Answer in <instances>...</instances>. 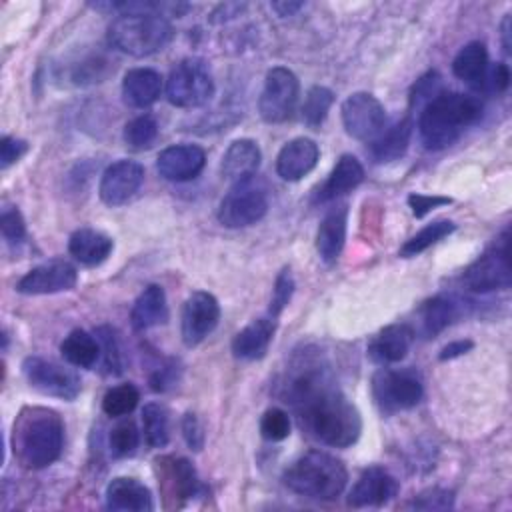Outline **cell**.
<instances>
[{
    "mask_svg": "<svg viewBox=\"0 0 512 512\" xmlns=\"http://www.w3.org/2000/svg\"><path fill=\"white\" fill-rule=\"evenodd\" d=\"M284 402L292 406L300 426L332 448L352 446L362 432L358 408L334 384L316 350H302L290 362L282 384Z\"/></svg>",
    "mask_w": 512,
    "mask_h": 512,
    "instance_id": "obj_1",
    "label": "cell"
},
{
    "mask_svg": "<svg viewBox=\"0 0 512 512\" xmlns=\"http://www.w3.org/2000/svg\"><path fill=\"white\" fill-rule=\"evenodd\" d=\"M94 8L116 10L118 16L108 26V42L130 56L144 58L164 50L172 40V24L162 10H176V4L162 2H108Z\"/></svg>",
    "mask_w": 512,
    "mask_h": 512,
    "instance_id": "obj_2",
    "label": "cell"
},
{
    "mask_svg": "<svg viewBox=\"0 0 512 512\" xmlns=\"http://www.w3.org/2000/svg\"><path fill=\"white\" fill-rule=\"evenodd\" d=\"M482 116V102L462 92H438L418 116L420 140L428 150L454 144L460 134Z\"/></svg>",
    "mask_w": 512,
    "mask_h": 512,
    "instance_id": "obj_3",
    "label": "cell"
},
{
    "mask_svg": "<svg viewBox=\"0 0 512 512\" xmlns=\"http://www.w3.org/2000/svg\"><path fill=\"white\" fill-rule=\"evenodd\" d=\"M14 454L22 466L40 470L60 458L64 446L62 418L48 408H26L14 422Z\"/></svg>",
    "mask_w": 512,
    "mask_h": 512,
    "instance_id": "obj_4",
    "label": "cell"
},
{
    "mask_svg": "<svg viewBox=\"0 0 512 512\" xmlns=\"http://www.w3.org/2000/svg\"><path fill=\"white\" fill-rule=\"evenodd\" d=\"M282 480L292 492L300 496L334 500L346 488L348 470L336 456L322 450H310L284 470Z\"/></svg>",
    "mask_w": 512,
    "mask_h": 512,
    "instance_id": "obj_5",
    "label": "cell"
},
{
    "mask_svg": "<svg viewBox=\"0 0 512 512\" xmlns=\"http://www.w3.org/2000/svg\"><path fill=\"white\" fill-rule=\"evenodd\" d=\"M270 198L266 184L252 176L232 184L228 194L220 200L218 220L226 228H244L262 220L268 212Z\"/></svg>",
    "mask_w": 512,
    "mask_h": 512,
    "instance_id": "obj_6",
    "label": "cell"
},
{
    "mask_svg": "<svg viewBox=\"0 0 512 512\" xmlns=\"http://www.w3.org/2000/svg\"><path fill=\"white\" fill-rule=\"evenodd\" d=\"M214 96V78L202 58H184L168 74L166 98L178 108H198Z\"/></svg>",
    "mask_w": 512,
    "mask_h": 512,
    "instance_id": "obj_7",
    "label": "cell"
},
{
    "mask_svg": "<svg viewBox=\"0 0 512 512\" xmlns=\"http://www.w3.org/2000/svg\"><path fill=\"white\" fill-rule=\"evenodd\" d=\"M372 394L380 410L392 414L414 408L422 400L424 386L418 372L412 368H382L372 378Z\"/></svg>",
    "mask_w": 512,
    "mask_h": 512,
    "instance_id": "obj_8",
    "label": "cell"
},
{
    "mask_svg": "<svg viewBox=\"0 0 512 512\" xmlns=\"http://www.w3.org/2000/svg\"><path fill=\"white\" fill-rule=\"evenodd\" d=\"M300 82L296 74L284 66L268 70L264 78V88L258 98V112L264 122L280 124L286 122L298 104Z\"/></svg>",
    "mask_w": 512,
    "mask_h": 512,
    "instance_id": "obj_9",
    "label": "cell"
},
{
    "mask_svg": "<svg viewBox=\"0 0 512 512\" xmlns=\"http://www.w3.org/2000/svg\"><path fill=\"white\" fill-rule=\"evenodd\" d=\"M464 284L474 292H492L504 290L510 286V248H508V230L478 256L464 272Z\"/></svg>",
    "mask_w": 512,
    "mask_h": 512,
    "instance_id": "obj_10",
    "label": "cell"
},
{
    "mask_svg": "<svg viewBox=\"0 0 512 512\" xmlns=\"http://www.w3.org/2000/svg\"><path fill=\"white\" fill-rule=\"evenodd\" d=\"M22 372L28 384L44 396L74 400L82 388L80 378L72 370L38 356H28L22 362Z\"/></svg>",
    "mask_w": 512,
    "mask_h": 512,
    "instance_id": "obj_11",
    "label": "cell"
},
{
    "mask_svg": "<svg viewBox=\"0 0 512 512\" xmlns=\"http://www.w3.org/2000/svg\"><path fill=\"white\" fill-rule=\"evenodd\" d=\"M342 124L346 132L362 142L376 140L386 126V110L380 100L368 92H356L342 104Z\"/></svg>",
    "mask_w": 512,
    "mask_h": 512,
    "instance_id": "obj_12",
    "label": "cell"
},
{
    "mask_svg": "<svg viewBox=\"0 0 512 512\" xmlns=\"http://www.w3.org/2000/svg\"><path fill=\"white\" fill-rule=\"evenodd\" d=\"M220 320L218 300L204 290L190 294L182 306L180 314V334L186 346H198Z\"/></svg>",
    "mask_w": 512,
    "mask_h": 512,
    "instance_id": "obj_13",
    "label": "cell"
},
{
    "mask_svg": "<svg viewBox=\"0 0 512 512\" xmlns=\"http://www.w3.org/2000/svg\"><path fill=\"white\" fill-rule=\"evenodd\" d=\"M78 282L76 268L62 258H54L48 262H42L28 270L16 284V290L20 294H54V292H66L72 290Z\"/></svg>",
    "mask_w": 512,
    "mask_h": 512,
    "instance_id": "obj_14",
    "label": "cell"
},
{
    "mask_svg": "<svg viewBox=\"0 0 512 512\" xmlns=\"http://www.w3.org/2000/svg\"><path fill=\"white\" fill-rule=\"evenodd\" d=\"M144 182V168L134 160H118L110 164L98 186L100 200L108 206H120L128 202Z\"/></svg>",
    "mask_w": 512,
    "mask_h": 512,
    "instance_id": "obj_15",
    "label": "cell"
},
{
    "mask_svg": "<svg viewBox=\"0 0 512 512\" xmlns=\"http://www.w3.org/2000/svg\"><path fill=\"white\" fill-rule=\"evenodd\" d=\"M206 164V152L196 144L168 146L158 154L156 168L170 182L194 180Z\"/></svg>",
    "mask_w": 512,
    "mask_h": 512,
    "instance_id": "obj_16",
    "label": "cell"
},
{
    "mask_svg": "<svg viewBox=\"0 0 512 512\" xmlns=\"http://www.w3.org/2000/svg\"><path fill=\"white\" fill-rule=\"evenodd\" d=\"M398 494V480L382 466L366 468L348 494V504L362 506H382Z\"/></svg>",
    "mask_w": 512,
    "mask_h": 512,
    "instance_id": "obj_17",
    "label": "cell"
},
{
    "mask_svg": "<svg viewBox=\"0 0 512 512\" xmlns=\"http://www.w3.org/2000/svg\"><path fill=\"white\" fill-rule=\"evenodd\" d=\"M320 150L312 138H294L282 146L276 156V172L282 180L296 182L314 170L318 164Z\"/></svg>",
    "mask_w": 512,
    "mask_h": 512,
    "instance_id": "obj_18",
    "label": "cell"
},
{
    "mask_svg": "<svg viewBox=\"0 0 512 512\" xmlns=\"http://www.w3.org/2000/svg\"><path fill=\"white\" fill-rule=\"evenodd\" d=\"M156 466L160 468L158 484L166 498L174 500H186L200 492V482L196 476L194 466L186 458H162L156 460Z\"/></svg>",
    "mask_w": 512,
    "mask_h": 512,
    "instance_id": "obj_19",
    "label": "cell"
},
{
    "mask_svg": "<svg viewBox=\"0 0 512 512\" xmlns=\"http://www.w3.org/2000/svg\"><path fill=\"white\" fill-rule=\"evenodd\" d=\"M412 340L414 332L408 324H390L372 338L368 344V356L382 366L396 364L408 354Z\"/></svg>",
    "mask_w": 512,
    "mask_h": 512,
    "instance_id": "obj_20",
    "label": "cell"
},
{
    "mask_svg": "<svg viewBox=\"0 0 512 512\" xmlns=\"http://www.w3.org/2000/svg\"><path fill=\"white\" fill-rule=\"evenodd\" d=\"M260 160H262V152L258 144L250 138H240V140H234L224 152L220 172L226 180L236 184L240 180L252 178L260 166Z\"/></svg>",
    "mask_w": 512,
    "mask_h": 512,
    "instance_id": "obj_21",
    "label": "cell"
},
{
    "mask_svg": "<svg viewBox=\"0 0 512 512\" xmlns=\"http://www.w3.org/2000/svg\"><path fill=\"white\" fill-rule=\"evenodd\" d=\"M106 506L118 512H148L154 508L150 490L136 478L118 476L106 486Z\"/></svg>",
    "mask_w": 512,
    "mask_h": 512,
    "instance_id": "obj_22",
    "label": "cell"
},
{
    "mask_svg": "<svg viewBox=\"0 0 512 512\" xmlns=\"http://www.w3.org/2000/svg\"><path fill=\"white\" fill-rule=\"evenodd\" d=\"M276 330V322L272 316H264L258 320H252L248 326H244L232 340V354L238 360H258L266 354L272 336Z\"/></svg>",
    "mask_w": 512,
    "mask_h": 512,
    "instance_id": "obj_23",
    "label": "cell"
},
{
    "mask_svg": "<svg viewBox=\"0 0 512 512\" xmlns=\"http://www.w3.org/2000/svg\"><path fill=\"white\" fill-rule=\"evenodd\" d=\"M162 76L152 68H132L124 74L122 96L132 108H146L160 98Z\"/></svg>",
    "mask_w": 512,
    "mask_h": 512,
    "instance_id": "obj_24",
    "label": "cell"
},
{
    "mask_svg": "<svg viewBox=\"0 0 512 512\" xmlns=\"http://www.w3.org/2000/svg\"><path fill=\"white\" fill-rule=\"evenodd\" d=\"M346 224H348V206L332 208L320 222L316 232V250L324 262H334L346 240Z\"/></svg>",
    "mask_w": 512,
    "mask_h": 512,
    "instance_id": "obj_25",
    "label": "cell"
},
{
    "mask_svg": "<svg viewBox=\"0 0 512 512\" xmlns=\"http://www.w3.org/2000/svg\"><path fill=\"white\" fill-rule=\"evenodd\" d=\"M452 72L458 80L468 84L472 90H482L486 86L488 74V50L482 42L472 40L460 48L452 62Z\"/></svg>",
    "mask_w": 512,
    "mask_h": 512,
    "instance_id": "obj_26",
    "label": "cell"
},
{
    "mask_svg": "<svg viewBox=\"0 0 512 512\" xmlns=\"http://www.w3.org/2000/svg\"><path fill=\"white\" fill-rule=\"evenodd\" d=\"M166 320H168V304H166L164 288L158 284L146 286L132 306V312H130L132 328L138 332H144L164 324Z\"/></svg>",
    "mask_w": 512,
    "mask_h": 512,
    "instance_id": "obj_27",
    "label": "cell"
},
{
    "mask_svg": "<svg viewBox=\"0 0 512 512\" xmlns=\"http://www.w3.org/2000/svg\"><path fill=\"white\" fill-rule=\"evenodd\" d=\"M362 180H364V168H362L360 160L352 154H344L338 158L328 180L318 190V200L320 202L336 200L338 196L354 190Z\"/></svg>",
    "mask_w": 512,
    "mask_h": 512,
    "instance_id": "obj_28",
    "label": "cell"
},
{
    "mask_svg": "<svg viewBox=\"0 0 512 512\" xmlns=\"http://www.w3.org/2000/svg\"><path fill=\"white\" fill-rule=\"evenodd\" d=\"M112 238L92 228L76 230L68 240V252L84 266L102 264L112 252Z\"/></svg>",
    "mask_w": 512,
    "mask_h": 512,
    "instance_id": "obj_29",
    "label": "cell"
},
{
    "mask_svg": "<svg viewBox=\"0 0 512 512\" xmlns=\"http://www.w3.org/2000/svg\"><path fill=\"white\" fill-rule=\"evenodd\" d=\"M412 138V120L402 118L400 122H396L392 128L382 130V134L370 142V154L374 158V162L378 164H386L392 160H398L400 156H404L408 144Z\"/></svg>",
    "mask_w": 512,
    "mask_h": 512,
    "instance_id": "obj_30",
    "label": "cell"
},
{
    "mask_svg": "<svg viewBox=\"0 0 512 512\" xmlns=\"http://www.w3.org/2000/svg\"><path fill=\"white\" fill-rule=\"evenodd\" d=\"M62 358L78 368H92L100 358V342L86 330H72L60 344Z\"/></svg>",
    "mask_w": 512,
    "mask_h": 512,
    "instance_id": "obj_31",
    "label": "cell"
},
{
    "mask_svg": "<svg viewBox=\"0 0 512 512\" xmlns=\"http://www.w3.org/2000/svg\"><path fill=\"white\" fill-rule=\"evenodd\" d=\"M422 328L426 336H436L458 318V304L446 296H434L420 308Z\"/></svg>",
    "mask_w": 512,
    "mask_h": 512,
    "instance_id": "obj_32",
    "label": "cell"
},
{
    "mask_svg": "<svg viewBox=\"0 0 512 512\" xmlns=\"http://www.w3.org/2000/svg\"><path fill=\"white\" fill-rule=\"evenodd\" d=\"M144 438L150 448H164L170 440V418L166 406L158 402H148L142 410Z\"/></svg>",
    "mask_w": 512,
    "mask_h": 512,
    "instance_id": "obj_33",
    "label": "cell"
},
{
    "mask_svg": "<svg viewBox=\"0 0 512 512\" xmlns=\"http://www.w3.org/2000/svg\"><path fill=\"white\" fill-rule=\"evenodd\" d=\"M456 230V224L450 220H434L430 224H426L418 234H414L402 248H400V256L404 258H412L418 256L420 252H424L426 248L434 246L436 242H440L442 238L450 236Z\"/></svg>",
    "mask_w": 512,
    "mask_h": 512,
    "instance_id": "obj_34",
    "label": "cell"
},
{
    "mask_svg": "<svg viewBox=\"0 0 512 512\" xmlns=\"http://www.w3.org/2000/svg\"><path fill=\"white\" fill-rule=\"evenodd\" d=\"M158 122L152 114H140L132 118L122 132V138L128 148L132 150H146L150 148L158 138Z\"/></svg>",
    "mask_w": 512,
    "mask_h": 512,
    "instance_id": "obj_35",
    "label": "cell"
},
{
    "mask_svg": "<svg viewBox=\"0 0 512 512\" xmlns=\"http://www.w3.org/2000/svg\"><path fill=\"white\" fill-rule=\"evenodd\" d=\"M332 102H334L332 90H328L326 86H312L306 92V98H304L302 108H300L304 124L310 126V128H318L324 122Z\"/></svg>",
    "mask_w": 512,
    "mask_h": 512,
    "instance_id": "obj_36",
    "label": "cell"
},
{
    "mask_svg": "<svg viewBox=\"0 0 512 512\" xmlns=\"http://www.w3.org/2000/svg\"><path fill=\"white\" fill-rule=\"evenodd\" d=\"M138 400H140V392L134 384H118L104 394L102 410L112 418H120L130 414L136 408Z\"/></svg>",
    "mask_w": 512,
    "mask_h": 512,
    "instance_id": "obj_37",
    "label": "cell"
},
{
    "mask_svg": "<svg viewBox=\"0 0 512 512\" xmlns=\"http://www.w3.org/2000/svg\"><path fill=\"white\" fill-rule=\"evenodd\" d=\"M94 336L98 338L100 342V352H102V364H104V370L106 374H122L124 370V360H122V348H120V342L116 338V332L108 326H100Z\"/></svg>",
    "mask_w": 512,
    "mask_h": 512,
    "instance_id": "obj_38",
    "label": "cell"
},
{
    "mask_svg": "<svg viewBox=\"0 0 512 512\" xmlns=\"http://www.w3.org/2000/svg\"><path fill=\"white\" fill-rule=\"evenodd\" d=\"M140 442V432L136 428V424L132 420H124L120 424H116L110 432V452L116 458H124L134 454V450L138 448Z\"/></svg>",
    "mask_w": 512,
    "mask_h": 512,
    "instance_id": "obj_39",
    "label": "cell"
},
{
    "mask_svg": "<svg viewBox=\"0 0 512 512\" xmlns=\"http://www.w3.org/2000/svg\"><path fill=\"white\" fill-rule=\"evenodd\" d=\"M260 434L270 442H280L290 434V418L280 408H270L260 420Z\"/></svg>",
    "mask_w": 512,
    "mask_h": 512,
    "instance_id": "obj_40",
    "label": "cell"
},
{
    "mask_svg": "<svg viewBox=\"0 0 512 512\" xmlns=\"http://www.w3.org/2000/svg\"><path fill=\"white\" fill-rule=\"evenodd\" d=\"M294 292V278L290 274V268H284L274 282V290H272V298H270V306H268V316H272L274 320L280 316V312L288 306L290 298Z\"/></svg>",
    "mask_w": 512,
    "mask_h": 512,
    "instance_id": "obj_41",
    "label": "cell"
},
{
    "mask_svg": "<svg viewBox=\"0 0 512 512\" xmlns=\"http://www.w3.org/2000/svg\"><path fill=\"white\" fill-rule=\"evenodd\" d=\"M0 230H2V236H4L6 242H10V244L22 242V238L26 236V224H24V218H22L18 208L10 206V208L2 210Z\"/></svg>",
    "mask_w": 512,
    "mask_h": 512,
    "instance_id": "obj_42",
    "label": "cell"
},
{
    "mask_svg": "<svg viewBox=\"0 0 512 512\" xmlns=\"http://www.w3.org/2000/svg\"><path fill=\"white\" fill-rule=\"evenodd\" d=\"M440 90V76L438 72H428L424 74L420 80H416L414 84V90H412V96H410V104L412 106H420V104H426L430 102Z\"/></svg>",
    "mask_w": 512,
    "mask_h": 512,
    "instance_id": "obj_43",
    "label": "cell"
},
{
    "mask_svg": "<svg viewBox=\"0 0 512 512\" xmlns=\"http://www.w3.org/2000/svg\"><path fill=\"white\" fill-rule=\"evenodd\" d=\"M452 500H454L452 492L442 490V488H432V490L422 492L418 498H414L412 508H418V510H444V508L452 506Z\"/></svg>",
    "mask_w": 512,
    "mask_h": 512,
    "instance_id": "obj_44",
    "label": "cell"
},
{
    "mask_svg": "<svg viewBox=\"0 0 512 512\" xmlns=\"http://www.w3.org/2000/svg\"><path fill=\"white\" fill-rule=\"evenodd\" d=\"M26 152H28L26 140H20L14 136H4L0 140V166L8 168L10 164L18 162Z\"/></svg>",
    "mask_w": 512,
    "mask_h": 512,
    "instance_id": "obj_45",
    "label": "cell"
},
{
    "mask_svg": "<svg viewBox=\"0 0 512 512\" xmlns=\"http://www.w3.org/2000/svg\"><path fill=\"white\" fill-rule=\"evenodd\" d=\"M452 202V198H448V196H438V194H410L408 196V204H410V208H412V214L416 216V218H422V216H426L428 212H432L434 208H438V206H444V204H450Z\"/></svg>",
    "mask_w": 512,
    "mask_h": 512,
    "instance_id": "obj_46",
    "label": "cell"
},
{
    "mask_svg": "<svg viewBox=\"0 0 512 512\" xmlns=\"http://www.w3.org/2000/svg\"><path fill=\"white\" fill-rule=\"evenodd\" d=\"M182 436H184L190 450H196V452L202 450L204 432H202V426H200L196 414H192V412L184 414V418H182Z\"/></svg>",
    "mask_w": 512,
    "mask_h": 512,
    "instance_id": "obj_47",
    "label": "cell"
},
{
    "mask_svg": "<svg viewBox=\"0 0 512 512\" xmlns=\"http://www.w3.org/2000/svg\"><path fill=\"white\" fill-rule=\"evenodd\" d=\"M508 84H510V68H508V64H504V62L494 64L488 70V74H486V86L492 92H504L508 88Z\"/></svg>",
    "mask_w": 512,
    "mask_h": 512,
    "instance_id": "obj_48",
    "label": "cell"
},
{
    "mask_svg": "<svg viewBox=\"0 0 512 512\" xmlns=\"http://www.w3.org/2000/svg\"><path fill=\"white\" fill-rule=\"evenodd\" d=\"M472 346H474V342L472 340H456V342H450V344H446L442 350H440V360L444 362V360H452V358H458V356H462V354H466L468 350H472Z\"/></svg>",
    "mask_w": 512,
    "mask_h": 512,
    "instance_id": "obj_49",
    "label": "cell"
},
{
    "mask_svg": "<svg viewBox=\"0 0 512 512\" xmlns=\"http://www.w3.org/2000/svg\"><path fill=\"white\" fill-rule=\"evenodd\" d=\"M272 6V10H276L278 12V16H294L304 4L302 2H292V0H282V2H272L270 4Z\"/></svg>",
    "mask_w": 512,
    "mask_h": 512,
    "instance_id": "obj_50",
    "label": "cell"
},
{
    "mask_svg": "<svg viewBox=\"0 0 512 512\" xmlns=\"http://www.w3.org/2000/svg\"><path fill=\"white\" fill-rule=\"evenodd\" d=\"M502 46H504V52L510 54V14H506V18L502 20Z\"/></svg>",
    "mask_w": 512,
    "mask_h": 512,
    "instance_id": "obj_51",
    "label": "cell"
}]
</instances>
